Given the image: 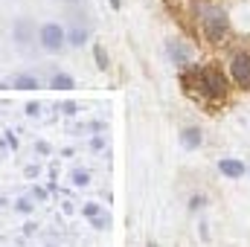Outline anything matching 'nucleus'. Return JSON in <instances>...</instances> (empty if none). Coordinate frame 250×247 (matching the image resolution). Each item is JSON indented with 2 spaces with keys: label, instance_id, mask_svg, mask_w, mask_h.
I'll return each mask as SVG.
<instances>
[{
  "label": "nucleus",
  "instance_id": "1",
  "mask_svg": "<svg viewBox=\"0 0 250 247\" xmlns=\"http://www.w3.org/2000/svg\"><path fill=\"white\" fill-rule=\"evenodd\" d=\"M192 15L198 21V32L207 44L218 47L230 38V29H233V21H230V12L227 6H221L218 0H192Z\"/></svg>",
  "mask_w": 250,
  "mask_h": 247
},
{
  "label": "nucleus",
  "instance_id": "2",
  "mask_svg": "<svg viewBox=\"0 0 250 247\" xmlns=\"http://www.w3.org/2000/svg\"><path fill=\"white\" fill-rule=\"evenodd\" d=\"M195 90L207 102H227V96L233 90V82H230L227 70H221L218 64H201L198 79H195Z\"/></svg>",
  "mask_w": 250,
  "mask_h": 247
},
{
  "label": "nucleus",
  "instance_id": "3",
  "mask_svg": "<svg viewBox=\"0 0 250 247\" xmlns=\"http://www.w3.org/2000/svg\"><path fill=\"white\" fill-rule=\"evenodd\" d=\"M38 50L47 56H62L67 50V26L59 21H44L38 26Z\"/></svg>",
  "mask_w": 250,
  "mask_h": 247
},
{
  "label": "nucleus",
  "instance_id": "4",
  "mask_svg": "<svg viewBox=\"0 0 250 247\" xmlns=\"http://www.w3.org/2000/svg\"><path fill=\"white\" fill-rule=\"evenodd\" d=\"M227 76H230L233 87L250 90V50H233V53H230Z\"/></svg>",
  "mask_w": 250,
  "mask_h": 247
},
{
  "label": "nucleus",
  "instance_id": "5",
  "mask_svg": "<svg viewBox=\"0 0 250 247\" xmlns=\"http://www.w3.org/2000/svg\"><path fill=\"white\" fill-rule=\"evenodd\" d=\"M12 41L23 53H29L32 47H38V26H35V21L32 18H18L12 23Z\"/></svg>",
  "mask_w": 250,
  "mask_h": 247
},
{
  "label": "nucleus",
  "instance_id": "6",
  "mask_svg": "<svg viewBox=\"0 0 250 247\" xmlns=\"http://www.w3.org/2000/svg\"><path fill=\"white\" fill-rule=\"evenodd\" d=\"M166 59L175 64L178 70H184L187 64L195 62V47L189 41H184V38L172 35V38H166Z\"/></svg>",
  "mask_w": 250,
  "mask_h": 247
},
{
  "label": "nucleus",
  "instance_id": "7",
  "mask_svg": "<svg viewBox=\"0 0 250 247\" xmlns=\"http://www.w3.org/2000/svg\"><path fill=\"white\" fill-rule=\"evenodd\" d=\"M218 172L227 178V181H242L248 175V163L239 160V157H221L218 160Z\"/></svg>",
  "mask_w": 250,
  "mask_h": 247
},
{
  "label": "nucleus",
  "instance_id": "8",
  "mask_svg": "<svg viewBox=\"0 0 250 247\" xmlns=\"http://www.w3.org/2000/svg\"><path fill=\"white\" fill-rule=\"evenodd\" d=\"M6 87H15V90H38L41 87V79L35 73H18V76L0 82V90H6Z\"/></svg>",
  "mask_w": 250,
  "mask_h": 247
},
{
  "label": "nucleus",
  "instance_id": "9",
  "mask_svg": "<svg viewBox=\"0 0 250 247\" xmlns=\"http://www.w3.org/2000/svg\"><path fill=\"white\" fill-rule=\"evenodd\" d=\"M178 143H181V148H187V151H198V148L204 145V131H201L198 125H184V128L178 131Z\"/></svg>",
  "mask_w": 250,
  "mask_h": 247
},
{
  "label": "nucleus",
  "instance_id": "10",
  "mask_svg": "<svg viewBox=\"0 0 250 247\" xmlns=\"http://www.w3.org/2000/svg\"><path fill=\"white\" fill-rule=\"evenodd\" d=\"M90 23H70L67 26V47L79 50V47H87L90 44Z\"/></svg>",
  "mask_w": 250,
  "mask_h": 247
},
{
  "label": "nucleus",
  "instance_id": "11",
  "mask_svg": "<svg viewBox=\"0 0 250 247\" xmlns=\"http://www.w3.org/2000/svg\"><path fill=\"white\" fill-rule=\"evenodd\" d=\"M50 87H53V90H73V87H76V79H73L70 73H62V70H59V73H53Z\"/></svg>",
  "mask_w": 250,
  "mask_h": 247
},
{
  "label": "nucleus",
  "instance_id": "12",
  "mask_svg": "<svg viewBox=\"0 0 250 247\" xmlns=\"http://www.w3.org/2000/svg\"><path fill=\"white\" fill-rule=\"evenodd\" d=\"M93 62H96V70H102V73L111 70V56H108V50H105L99 41L93 44Z\"/></svg>",
  "mask_w": 250,
  "mask_h": 247
},
{
  "label": "nucleus",
  "instance_id": "13",
  "mask_svg": "<svg viewBox=\"0 0 250 247\" xmlns=\"http://www.w3.org/2000/svg\"><path fill=\"white\" fill-rule=\"evenodd\" d=\"M70 184L76 186V189H84V186L90 184V172H87V169H73V175H70Z\"/></svg>",
  "mask_w": 250,
  "mask_h": 247
},
{
  "label": "nucleus",
  "instance_id": "14",
  "mask_svg": "<svg viewBox=\"0 0 250 247\" xmlns=\"http://www.w3.org/2000/svg\"><path fill=\"white\" fill-rule=\"evenodd\" d=\"M99 212H102V204H99V201H87V204L82 206V215H84V218H96Z\"/></svg>",
  "mask_w": 250,
  "mask_h": 247
},
{
  "label": "nucleus",
  "instance_id": "15",
  "mask_svg": "<svg viewBox=\"0 0 250 247\" xmlns=\"http://www.w3.org/2000/svg\"><path fill=\"white\" fill-rule=\"evenodd\" d=\"M90 227H93V230H108V227H111V215H108V212H99L96 218H90Z\"/></svg>",
  "mask_w": 250,
  "mask_h": 247
},
{
  "label": "nucleus",
  "instance_id": "16",
  "mask_svg": "<svg viewBox=\"0 0 250 247\" xmlns=\"http://www.w3.org/2000/svg\"><path fill=\"white\" fill-rule=\"evenodd\" d=\"M187 206H189V212H201V209L207 206V198H204V195H192Z\"/></svg>",
  "mask_w": 250,
  "mask_h": 247
},
{
  "label": "nucleus",
  "instance_id": "17",
  "mask_svg": "<svg viewBox=\"0 0 250 247\" xmlns=\"http://www.w3.org/2000/svg\"><path fill=\"white\" fill-rule=\"evenodd\" d=\"M59 108H62L64 117H76V114H79V102H76V99H67V102H62Z\"/></svg>",
  "mask_w": 250,
  "mask_h": 247
},
{
  "label": "nucleus",
  "instance_id": "18",
  "mask_svg": "<svg viewBox=\"0 0 250 247\" xmlns=\"http://www.w3.org/2000/svg\"><path fill=\"white\" fill-rule=\"evenodd\" d=\"M41 108H44V105H41V102H29V105H23V114H26V117H32V120H35V117H41Z\"/></svg>",
  "mask_w": 250,
  "mask_h": 247
},
{
  "label": "nucleus",
  "instance_id": "19",
  "mask_svg": "<svg viewBox=\"0 0 250 247\" xmlns=\"http://www.w3.org/2000/svg\"><path fill=\"white\" fill-rule=\"evenodd\" d=\"M15 209L23 212V215H32V204H29L26 198H18V201H15Z\"/></svg>",
  "mask_w": 250,
  "mask_h": 247
},
{
  "label": "nucleus",
  "instance_id": "20",
  "mask_svg": "<svg viewBox=\"0 0 250 247\" xmlns=\"http://www.w3.org/2000/svg\"><path fill=\"white\" fill-rule=\"evenodd\" d=\"M90 148H93V151H102V148H105V140H102L99 134H93V140H90Z\"/></svg>",
  "mask_w": 250,
  "mask_h": 247
},
{
  "label": "nucleus",
  "instance_id": "21",
  "mask_svg": "<svg viewBox=\"0 0 250 247\" xmlns=\"http://www.w3.org/2000/svg\"><path fill=\"white\" fill-rule=\"evenodd\" d=\"M32 195H35L38 201H47V198H50V192H47L44 186H32Z\"/></svg>",
  "mask_w": 250,
  "mask_h": 247
},
{
  "label": "nucleus",
  "instance_id": "22",
  "mask_svg": "<svg viewBox=\"0 0 250 247\" xmlns=\"http://www.w3.org/2000/svg\"><path fill=\"white\" fill-rule=\"evenodd\" d=\"M35 148H38L41 154H53V145H50V143H44V140H38V143H35Z\"/></svg>",
  "mask_w": 250,
  "mask_h": 247
},
{
  "label": "nucleus",
  "instance_id": "23",
  "mask_svg": "<svg viewBox=\"0 0 250 247\" xmlns=\"http://www.w3.org/2000/svg\"><path fill=\"white\" fill-rule=\"evenodd\" d=\"M41 175V166H26V178H38Z\"/></svg>",
  "mask_w": 250,
  "mask_h": 247
},
{
  "label": "nucleus",
  "instance_id": "24",
  "mask_svg": "<svg viewBox=\"0 0 250 247\" xmlns=\"http://www.w3.org/2000/svg\"><path fill=\"white\" fill-rule=\"evenodd\" d=\"M35 230H38V227H35V224H32V221H29V224H26V227H23V233H26V236H32V233H35Z\"/></svg>",
  "mask_w": 250,
  "mask_h": 247
},
{
  "label": "nucleus",
  "instance_id": "25",
  "mask_svg": "<svg viewBox=\"0 0 250 247\" xmlns=\"http://www.w3.org/2000/svg\"><path fill=\"white\" fill-rule=\"evenodd\" d=\"M248 178H250V166H248Z\"/></svg>",
  "mask_w": 250,
  "mask_h": 247
},
{
  "label": "nucleus",
  "instance_id": "26",
  "mask_svg": "<svg viewBox=\"0 0 250 247\" xmlns=\"http://www.w3.org/2000/svg\"><path fill=\"white\" fill-rule=\"evenodd\" d=\"M148 247H157V245H148Z\"/></svg>",
  "mask_w": 250,
  "mask_h": 247
},
{
  "label": "nucleus",
  "instance_id": "27",
  "mask_svg": "<svg viewBox=\"0 0 250 247\" xmlns=\"http://www.w3.org/2000/svg\"><path fill=\"white\" fill-rule=\"evenodd\" d=\"M47 247H56V245H47Z\"/></svg>",
  "mask_w": 250,
  "mask_h": 247
}]
</instances>
